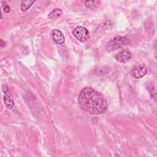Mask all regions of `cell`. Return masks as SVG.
Returning <instances> with one entry per match:
<instances>
[{
    "mask_svg": "<svg viewBox=\"0 0 157 157\" xmlns=\"http://www.w3.org/2000/svg\"><path fill=\"white\" fill-rule=\"evenodd\" d=\"M62 10L60 9H55L53 10L48 15V17L49 18L52 19H55L58 17H59L62 15Z\"/></svg>",
    "mask_w": 157,
    "mask_h": 157,
    "instance_id": "cell-10",
    "label": "cell"
},
{
    "mask_svg": "<svg viewBox=\"0 0 157 157\" xmlns=\"http://www.w3.org/2000/svg\"><path fill=\"white\" fill-rule=\"evenodd\" d=\"M147 69L144 64L135 65L130 71L131 75L136 78H140L147 74Z\"/></svg>",
    "mask_w": 157,
    "mask_h": 157,
    "instance_id": "cell-4",
    "label": "cell"
},
{
    "mask_svg": "<svg viewBox=\"0 0 157 157\" xmlns=\"http://www.w3.org/2000/svg\"><path fill=\"white\" fill-rule=\"evenodd\" d=\"M72 33L75 38L82 43L85 42L90 38V33L88 29L83 26H77Z\"/></svg>",
    "mask_w": 157,
    "mask_h": 157,
    "instance_id": "cell-3",
    "label": "cell"
},
{
    "mask_svg": "<svg viewBox=\"0 0 157 157\" xmlns=\"http://www.w3.org/2000/svg\"><path fill=\"white\" fill-rule=\"evenodd\" d=\"M5 42H4L2 40H1V48H4L5 47Z\"/></svg>",
    "mask_w": 157,
    "mask_h": 157,
    "instance_id": "cell-13",
    "label": "cell"
},
{
    "mask_svg": "<svg viewBox=\"0 0 157 157\" xmlns=\"http://www.w3.org/2000/svg\"><path fill=\"white\" fill-rule=\"evenodd\" d=\"M130 42V39L127 37L117 36L108 42L106 46V49L109 52L115 51L128 45Z\"/></svg>",
    "mask_w": 157,
    "mask_h": 157,
    "instance_id": "cell-2",
    "label": "cell"
},
{
    "mask_svg": "<svg viewBox=\"0 0 157 157\" xmlns=\"http://www.w3.org/2000/svg\"><path fill=\"white\" fill-rule=\"evenodd\" d=\"M131 57V53L127 50H123L119 52L115 56L116 59L122 63L128 62Z\"/></svg>",
    "mask_w": 157,
    "mask_h": 157,
    "instance_id": "cell-6",
    "label": "cell"
},
{
    "mask_svg": "<svg viewBox=\"0 0 157 157\" xmlns=\"http://www.w3.org/2000/svg\"><path fill=\"white\" fill-rule=\"evenodd\" d=\"M35 2V1H22L21 3V10L22 12H25L28 10L32 5Z\"/></svg>",
    "mask_w": 157,
    "mask_h": 157,
    "instance_id": "cell-9",
    "label": "cell"
},
{
    "mask_svg": "<svg viewBox=\"0 0 157 157\" xmlns=\"http://www.w3.org/2000/svg\"><path fill=\"white\" fill-rule=\"evenodd\" d=\"M4 11L5 12H6V13L9 12L10 11V7H9L8 5L6 4V5H5V7H4Z\"/></svg>",
    "mask_w": 157,
    "mask_h": 157,
    "instance_id": "cell-12",
    "label": "cell"
},
{
    "mask_svg": "<svg viewBox=\"0 0 157 157\" xmlns=\"http://www.w3.org/2000/svg\"><path fill=\"white\" fill-rule=\"evenodd\" d=\"M78 102L82 110L94 115L102 114L108 109L103 95L92 88H83L78 96Z\"/></svg>",
    "mask_w": 157,
    "mask_h": 157,
    "instance_id": "cell-1",
    "label": "cell"
},
{
    "mask_svg": "<svg viewBox=\"0 0 157 157\" xmlns=\"http://www.w3.org/2000/svg\"><path fill=\"white\" fill-rule=\"evenodd\" d=\"M2 91L4 93V101L6 106L9 109H12L14 105V101L7 86L4 85L2 86Z\"/></svg>",
    "mask_w": 157,
    "mask_h": 157,
    "instance_id": "cell-5",
    "label": "cell"
},
{
    "mask_svg": "<svg viewBox=\"0 0 157 157\" xmlns=\"http://www.w3.org/2000/svg\"><path fill=\"white\" fill-rule=\"evenodd\" d=\"M51 36L53 41L58 44H62L65 40V38L63 33L59 29L53 30L52 31Z\"/></svg>",
    "mask_w": 157,
    "mask_h": 157,
    "instance_id": "cell-7",
    "label": "cell"
},
{
    "mask_svg": "<svg viewBox=\"0 0 157 157\" xmlns=\"http://www.w3.org/2000/svg\"><path fill=\"white\" fill-rule=\"evenodd\" d=\"M110 68L108 66H104L101 68L97 69L95 71V73L98 75H105L110 72Z\"/></svg>",
    "mask_w": 157,
    "mask_h": 157,
    "instance_id": "cell-11",
    "label": "cell"
},
{
    "mask_svg": "<svg viewBox=\"0 0 157 157\" xmlns=\"http://www.w3.org/2000/svg\"><path fill=\"white\" fill-rule=\"evenodd\" d=\"M101 1L98 0H86L85 2V5L87 8L91 9H94L100 6Z\"/></svg>",
    "mask_w": 157,
    "mask_h": 157,
    "instance_id": "cell-8",
    "label": "cell"
}]
</instances>
